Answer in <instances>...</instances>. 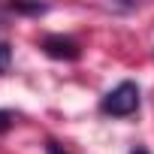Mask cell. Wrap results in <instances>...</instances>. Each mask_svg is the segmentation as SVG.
I'll use <instances>...</instances> for the list:
<instances>
[{
	"label": "cell",
	"instance_id": "52a82bcc",
	"mask_svg": "<svg viewBox=\"0 0 154 154\" xmlns=\"http://www.w3.org/2000/svg\"><path fill=\"white\" fill-rule=\"evenodd\" d=\"M133 154H148V151H145V148H136V151H133Z\"/></svg>",
	"mask_w": 154,
	"mask_h": 154
},
{
	"label": "cell",
	"instance_id": "5b68a950",
	"mask_svg": "<svg viewBox=\"0 0 154 154\" xmlns=\"http://www.w3.org/2000/svg\"><path fill=\"white\" fill-rule=\"evenodd\" d=\"M45 151H48V154H69V151H66V148H60L57 142H48V145H45Z\"/></svg>",
	"mask_w": 154,
	"mask_h": 154
},
{
	"label": "cell",
	"instance_id": "7a4b0ae2",
	"mask_svg": "<svg viewBox=\"0 0 154 154\" xmlns=\"http://www.w3.org/2000/svg\"><path fill=\"white\" fill-rule=\"evenodd\" d=\"M42 48H45V54H48V57H57V60H75V57L82 54L79 42L69 39V36H60V33L45 36V39H42Z\"/></svg>",
	"mask_w": 154,
	"mask_h": 154
},
{
	"label": "cell",
	"instance_id": "6da1fadb",
	"mask_svg": "<svg viewBox=\"0 0 154 154\" xmlns=\"http://www.w3.org/2000/svg\"><path fill=\"white\" fill-rule=\"evenodd\" d=\"M100 109H103L106 115H112V118H127V115H133V112L139 109V88H136L133 82H121L118 88H112V91L103 97Z\"/></svg>",
	"mask_w": 154,
	"mask_h": 154
},
{
	"label": "cell",
	"instance_id": "8992f818",
	"mask_svg": "<svg viewBox=\"0 0 154 154\" xmlns=\"http://www.w3.org/2000/svg\"><path fill=\"white\" fill-rule=\"evenodd\" d=\"M6 118H15V115H12V112H0V130H6V127H9Z\"/></svg>",
	"mask_w": 154,
	"mask_h": 154
},
{
	"label": "cell",
	"instance_id": "3957f363",
	"mask_svg": "<svg viewBox=\"0 0 154 154\" xmlns=\"http://www.w3.org/2000/svg\"><path fill=\"white\" fill-rule=\"evenodd\" d=\"M9 63H12V48H9V42H0V72H6Z\"/></svg>",
	"mask_w": 154,
	"mask_h": 154
},
{
	"label": "cell",
	"instance_id": "277c9868",
	"mask_svg": "<svg viewBox=\"0 0 154 154\" xmlns=\"http://www.w3.org/2000/svg\"><path fill=\"white\" fill-rule=\"evenodd\" d=\"M12 12H24V15H42L45 6H12Z\"/></svg>",
	"mask_w": 154,
	"mask_h": 154
}]
</instances>
